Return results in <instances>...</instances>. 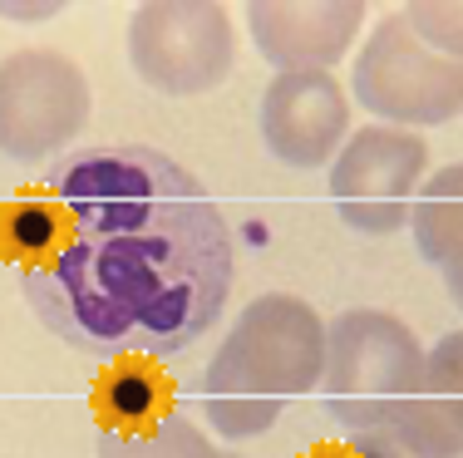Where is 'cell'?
<instances>
[{
    "mask_svg": "<svg viewBox=\"0 0 463 458\" xmlns=\"http://www.w3.org/2000/svg\"><path fill=\"white\" fill-rule=\"evenodd\" d=\"M410 227H414V242L424 252V261H434L439 271L463 257V163L439 168L419 188Z\"/></svg>",
    "mask_w": 463,
    "mask_h": 458,
    "instance_id": "11",
    "label": "cell"
},
{
    "mask_svg": "<svg viewBox=\"0 0 463 458\" xmlns=\"http://www.w3.org/2000/svg\"><path fill=\"white\" fill-rule=\"evenodd\" d=\"M247 25L257 50L286 70H330L345 60L350 40L365 25L360 0H251Z\"/></svg>",
    "mask_w": 463,
    "mask_h": 458,
    "instance_id": "9",
    "label": "cell"
},
{
    "mask_svg": "<svg viewBox=\"0 0 463 458\" xmlns=\"http://www.w3.org/2000/svg\"><path fill=\"white\" fill-rule=\"evenodd\" d=\"M207 453H213L207 434L183 414H168L148 429H114V424L99 429V458H207Z\"/></svg>",
    "mask_w": 463,
    "mask_h": 458,
    "instance_id": "13",
    "label": "cell"
},
{
    "mask_svg": "<svg viewBox=\"0 0 463 458\" xmlns=\"http://www.w3.org/2000/svg\"><path fill=\"white\" fill-rule=\"evenodd\" d=\"M400 15L429 50L463 60V0H410Z\"/></svg>",
    "mask_w": 463,
    "mask_h": 458,
    "instance_id": "15",
    "label": "cell"
},
{
    "mask_svg": "<svg viewBox=\"0 0 463 458\" xmlns=\"http://www.w3.org/2000/svg\"><path fill=\"white\" fill-rule=\"evenodd\" d=\"M261 138L286 168H326L350 138V99L330 70H286L261 94Z\"/></svg>",
    "mask_w": 463,
    "mask_h": 458,
    "instance_id": "8",
    "label": "cell"
},
{
    "mask_svg": "<svg viewBox=\"0 0 463 458\" xmlns=\"http://www.w3.org/2000/svg\"><path fill=\"white\" fill-rule=\"evenodd\" d=\"M326 375V321L311 301L271 291L232 321L207 360L203 414L222 439H257L291 399L311 395Z\"/></svg>",
    "mask_w": 463,
    "mask_h": 458,
    "instance_id": "2",
    "label": "cell"
},
{
    "mask_svg": "<svg viewBox=\"0 0 463 458\" xmlns=\"http://www.w3.org/2000/svg\"><path fill=\"white\" fill-rule=\"evenodd\" d=\"M128 64L148 89L173 99L217 89L237 64L232 15L213 0H148L128 20Z\"/></svg>",
    "mask_w": 463,
    "mask_h": 458,
    "instance_id": "5",
    "label": "cell"
},
{
    "mask_svg": "<svg viewBox=\"0 0 463 458\" xmlns=\"http://www.w3.org/2000/svg\"><path fill=\"white\" fill-rule=\"evenodd\" d=\"M444 286H449V296H454V301L463 305V257L444 266Z\"/></svg>",
    "mask_w": 463,
    "mask_h": 458,
    "instance_id": "17",
    "label": "cell"
},
{
    "mask_svg": "<svg viewBox=\"0 0 463 458\" xmlns=\"http://www.w3.org/2000/svg\"><path fill=\"white\" fill-rule=\"evenodd\" d=\"M311 458H414V453L390 429H365V434H350L345 444H326Z\"/></svg>",
    "mask_w": 463,
    "mask_h": 458,
    "instance_id": "16",
    "label": "cell"
},
{
    "mask_svg": "<svg viewBox=\"0 0 463 458\" xmlns=\"http://www.w3.org/2000/svg\"><path fill=\"white\" fill-rule=\"evenodd\" d=\"M60 232H64V217H60V207H54V198H25L0 217V247H5L20 266L45 261L54 252V242H60Z\"/></svg>",
    "mask_w": 463,
    "mask_h": 458,
    "instance_id": "14",
    "label": "cell"
},
{
    "mask_svg": "<svg viewBox=\"0 0 463 458\" xmlns=\"http://www.w3.org/2000/svg\"><path fill=\"white\" fill-rule=\"evenodd\" d=\"M45 188L64 217L54 252L20 266L30 311L94 360L178 355L217 325L237 271L213 192L148 144H74Z\"/></svg>",
    "mask_w": 463,
    "mask_h": 458,
    "instance_id": "1",
    "label": "cell"
},
{
    "mask_svg": "<svg viewBox=\"0 0 463 458\" xmlns=\"http://www.w3.org/2000/svg\"><path fill=\"white\" fill-rule=\"evenodd\" d=\"M424 168L429 144L414 138L410 128H355L330 163V202L355 232H394L410 222Z\"/></svg>",
    "mask_w": 463,
    "mask_h": 458,
    "instance_id": "7",
    "label": "cell"
},
{
    "mask_svg": "<svg viewBox=\"0 0 463 458\" xmlns=\"http://www.w3.org/2000/svg\"><path fill=\"white\" fill-rule=\"evenodd\" d=\"M90 124V79L60 50H15L0 60V153L40 163L74 148Z\"/></svg>",
    "mask_w": 463,
    "mask_h": 458,
    "instance_id": "6",
    "label": "cell"
},
{
    "mask_svg": "<svg viewBox=\"0 0 463 458\" xmlns=\"http://www.w3.org/2000/svg\"><path fill=\"white\" fill-rule=\"evenodd\" d=\"M355 99L390 128L449 124L463 114V60L429 50L394 10L370 30L350 79Z\"/></svg>",
    "mask_w": 463,
    "mask_h": 458,
    "instance_id": "4",
    "label": "cell"
},
{
    "mask_svg": "<svg viewBox=\"0 0 463 458\" xmlns=\"http://www.w3.org/2000/svg\"><path fill=\"white\" fill-rule=\"evenodd\" d=\"M390 434L414 458H463V331H449L424 355L419 389Z\"/></svg>",
    "mask_w": 463,
    "mask_h": 458,
    "instance_id": "10",
    "label": "cell"
},
{
    "mask_svg": "<svg viewBox=\"0 0 463 458\" xmlns=\"http://www.w3.org/2000/svg\"><path fill=\"white\" fill-rule=\"evenodd\" d=\"M424 375V345L390 311H340L326 325V375L321 395L335 424L350 434L394 429Z\"/></svg>",
    "mask_w": 463,
    "mask_h": 458,
    "instance_id": "3",
    "label": "cell"
},
{
    "mask_svg": "<svg viewBox=\"0 0 463 458\" xmlns=\"http://www.w3.org/2000/svg\"><path fill=\"white\" fill-rule=\"evenodd\" d=\"M99 414L114 429H148L173 414V385L148 365H114V375L99 385Z\"/></svg>",
    "mask_w": 463,
    "mask_h": 458,
    "instance_id": "12",
    "label": "cell"
},
{
    "mask_svg": "<svg viewBox=\"0 0 463 458\" xmlns=\"http://www.w3.org/2000/svg\"><path fill=\"white\" fill-rule=\"evenodd\" d=\"M207 458H241V453H217V449H213V453H207Z\"/></svg>",
    "mask_w": 463,
    "mask_h": 458,
    "instance_id": "18",
    "label": "cell"
}]
</instances>
